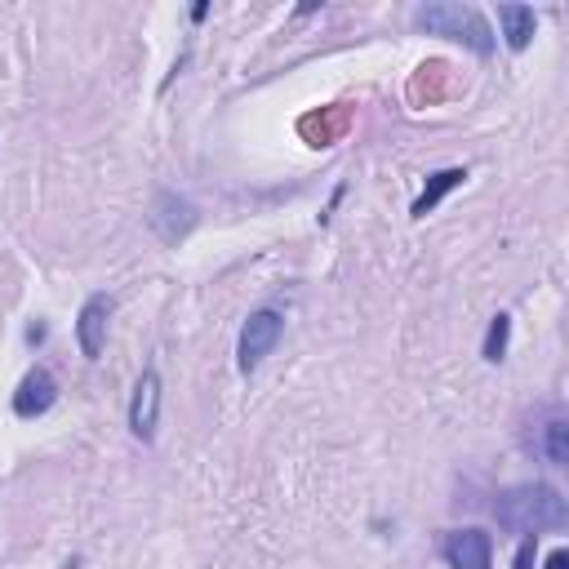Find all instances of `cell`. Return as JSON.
<instances>
[{
    "instance_id": "obj_6",
    "label": "cell",
    "mask_w": 569,
    "mask_h": 569,
    "mask_svg": "<svg viewBox=\"0 0 569 569\" xmlns=\"http://www.w3.org/2000/svg\"><path fill=\"white\" fill-rule=\"evenodd\" d=\"M111 307H116V302H111L107 293H89V298H84V307H80V316H76V342H80V351H84L89 360H98V356H102Z\"/></svg>"
},
{
    "instance_id": "obj_2",
    "label": "cell",
    "mask_w": 569,
    "mask_h": 569,
    "mask_svg": "<svg viewBox=\"0 0 569 569\" xmlns=\"http://www.w3.org/2000/svg\"><path fill=\"white\" fill-rule=\"evenodd\" d=\"M413 22H418L422 31H431V36L462 40V44L476 49V53H489V49H493V31H489V22H485L471 4H422V9L413 13Z\"/></svg>"
},
{
    "instance_id": "obj_7",
    "label": "cell",
    "mask_w": 569,
    "mask_h": 569,
    "mask_svg": "<svg viewBox=\"0 0 569 569\" xmlns=\"http://www.w3.org/2000/svg\"><path fill=\"white\" fill-rule=\"evenodd\" d=\"M53 400H58V382H53V373L44 365H36V369L22 373V382L13 391V413L18 418H40V413L53 409Z\"/></svg>"
},
{
    "instance_id": "obj_8",
    "label": "cell",
    "mask_w": 569,
    "mask_h": 569,
    "mask_svg": "<svg viewBox=\"0 0 569 569\" xmlns=\"http://www.w3.org/2000/svg\"><path fill=\"white\" fill-rule=\"evenodd\" d=\"M498 27H502V36H507L511 49H525V44L533 40L538 18H533L529 4H498Z\"/></svg>"
},
{
    "instance_id": "obj_10",
    "label": "cell",
    "mask_w": 569,
    "mask_h": 569,
    "mask_svg": "<svg viewBox=\"0 0 569 569\" xmlns=\"http://www.w3.org/2000/svg\"><path fill=\"white\" fill-rule=\"evenodd\" d=\"M565 436H569V422H565V418H551V422L542 427V453H547L551 467H565V462H569V445H565Z\"/></svg>"
},
{
    "instance_id": "obj_9",
    "label": "cell",
    "mask_w": 569,
    "mask_h": 569,
    "mask_svg": "<svg viewBox=\"0 0 569 569\" xmlns=\"http://www.w3.org/2000/svg\"><path fill=\"white\" fill-rule=\"evenodd\" d=\"M462 178H467V169H440V173H431V182L422 187V196L413 200V209H409V213H413V218H427V213H431V209H436V204H440V200H445Z\"/></svg>"
},
{
    "instance_id": "obj_5",
    "label": "cell",
    "mask_w": 569,
    "mask_h": 569,
    "mask_svg": "<svg viewBox=\"0 0 569 569\" xmlns=\"http://www.w3.org/2000/svg\"><path fill=\"white\" fill-rule=\"evenodd\" d=\"M445 560H449V569H489L493 542H489V533L476 529V525L449 529V533H445Z\"/></svg>"
},
{
    "instance_id": "obj_11",
    "label": "cell",
    "mask_w": 569,
    "mask_h": 569,
    "mask_svg": "<svg viewBox=\"0 0 569 569\" xmlns=\"http://www.w3.org/2000/svg\"><path fill=\"white\" fill-rule=\"evenodd\" d=\"M507 338H511V316L498 311V316L489 320V333H485V360H489V365H498V360L507 356Z\"/></svg>"
},
{
    "instance_id": "obj_12",
    "label": "cell",
    "mask_w": 569,
    "mask_h": 569,
    "mask_svg": "<svg viewBox=\"0 0 569 569\" xmlns=\"http://www.w3.org/2000/svg\"><path fill=\"white\" fill-rule=\"evenodd\" d=\"M511 569H533V538H525V542L516 547V560H511Z\"/></svg>"
},
{
    "instance_id": "obj_1",
    "label": "cell",
    "mask_w": 569,
    "mask_h": 569,
    "mask_svg": "<svg viewBox=\"0 0 569 569\" xmlns=\"http://www.w3.org/2000/svg\"><path fill=\"white\" fill-rule=\"evenodd\" d=\"M493 516L502 529L511 533H525V538H538L542 529H560L569 520V507L560 498V489L533 480V485H511L498 493L493 502Z\"/></svg>"
},
{
    "instance_id": "obj_4",
    "label": "cell",
    "mask_w": 569,
    "mask_h": 569,
    "mask_svg": "<svg viewBox=\"0 0 569 569\" xmlns=\"http://www.w3.org/2000/svg\"><path fill=\"white\" fill-rule=\"evenodd\" d=\"M156 422H160V373L147 365L129 400V431L138 440H156Z\"/></svg>"
},
{
    "instance_id": "obj_3",
    "label": "cell",
    "mask_w": 569,
    "mask_h": 569,
    "mask_svg": "<svg viewBox=\"0 0 569 569\" xmlns=\"http://www.w3.org/2000/svg\"><path fill=\"white\" fill-rule=\"evenodd\" d=\"M280 333H284V316L276 307L249 311V320L240 325V338H236V365H240V373H253L276 351Z\"/></svg>"
},
{
    "instance_id": "obj_13",
    "label": "cell",
    "mask_w": 569,
    "mask_h": 569,
    "mask_svg": "<svg viewBox=\"0 0 569 569\" xmlns=\"http://www.w3.org/2000/svg\"><path fill=\"white\" fill-rule=\"evenodd\" d=\"M542 569H569V551H551Z\"/></svg>"
}]
</instances>
